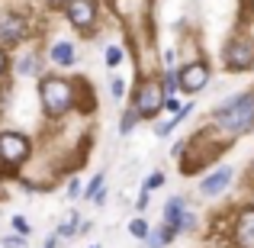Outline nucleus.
I'll list each match as a JSON object with an SVG mask.
<instances>
[{
	"label": "nucleus",
	"mask_w": 254,
	"mask_h": 248,
	"mask_svg": "<svg viewBox=\"0 0 254 248\" xmlns=\"http://www.w3.org/2000/svg\"><path fill=\"white\" fill-rule=\"evenodd\" d=\"M39 103L52 123L64 119L74 110V81L62 75H42L39 78Z\"/></svg>",
	"instance_id": "nucleus-1"
},
{
	"label": "nucleus",
	"mask_w": 254,
	"mask_h": 248,
	"mask_svg": "<svg viewBox=\"0 0 254 248\" xmlns=\"http://www.w3.org/2000/svg\"><path fill=\"white\" fill-rule=\"evenodd\" d=\"M216 126L229 136H242V132L254 129V90L238 93V97H229L216 113H212Z\"/></svg>",
	"instance_id": "nucleus-2"
},
{
	"label": "nucleus",
	"mask_w": 254,
	"mask_h": 248,
	"mask_svg": "<svg viewBox=\"0 0 254 248\" xmlns=\"http://www.w3.org/2000/svg\"><path fill=\"white\" fill-rule=\"evenodd\" d=\"M32 158V139L23 136L16 129H3L0 132V174H19L23 165Z\"/></svg>",
	"instance_id": "nucleus-3"
},
{
	"label": "nucleus",
	"mask_w": 254,
	"mask_h": 248,
	"mask_svg": "<svg viewBox=\"0 0 254 248\" xmlns=\"http://www.w3.org/2000/svg\"><path fill=\"white\" fill-rule=\"evenodd\" d=\"M164 90H161V81L158 78H142L135 87V93H132V106H135V113L142 119H155L158 113L164 110Z\"/></svg>",
	"instance_id": "nucleus-4"
},
{
	"label": "nucleus",
	"mask_w": 254,
	"mask_h": 248,
	"mask_svg": "<svg viewBox=\"0 0 254 248\" xmlns=\"http://www.w3.org/2000/svg\"><path fill=\"white\" fill-rule=\"evenodd\" d=\"M29 39V16L19 10H0V49H16Z\"/></svg>",
	"instance_id": "nucleus-5"
},
{
	"label": "nucleus",
	"mask_w": 254,
	"mask_h": 248,
	"mask_svg": "<svg viewBox=\"0 0 254 248\" xmlns=\"http://www.w3.org/2000/svg\"><path fill=\"white\" fill-rule=\"evenodd\" d=\"M97 0H71L68 6H64V19H68L71 29H77L81 36H90L93 26H97Z\"/></svg>",
	"instance_id": "nucleus-6"
},
{
	"label": "nucleus",
	"mask_w": 254,
	"mask_h": 248,
	"mask_svg": "<svg viewBox=\"0 0 254 248\" xmlns=\"http://www.w3.org/2000/svg\"><path fill=\"white\" fill-rule=\"evenodd\" d=\"M225 65H229L232 71L254 68V39H248V36L229 39V45H225Z\"/></svg>",
	"instance_id": "nucleus-7"
},
{
	"label": "nucleus",
	"mask_w": 254,
	"mask_h": 248,
	"mask_svg": "<svg viewBox=\"0 0 254 248\" xmlns=\"http://www.w3.org/2000/svg\"><path fill=\"white\" fill-rule=\"evenodd\" d=\"M209 75H212V71H209V65H206L203 58H196V62H187L184 68L177 71L180 90H184V93H190V97H193V93H199L206 84H209Z\"/></svg>",
	"instance_id": "nucleus-8"
},
{
	"label": "nucleus",
	"mask_w": 254,
	"mask_h": 248,
	"mask_svg": "<svg viewBox=\"0 0 254 248\" xmlns=\"http://www.w3.org/2000/svg\"><path fill=\"white\" fill-rule=\"evenodd\" d=\"M232 239H235L238 248H254V206H248V210L238 213Z\"/></svg>",
	"instance_id": "nucleus-9"
},
{
	"label": "nucleus",
	"mask_w": 254,
	"mask_h": 248,
	"mask_svg": "<svg viewBox=\"0 0 254 248\" xmlns=\"http://www.w3.org/2000/svg\"><path fill=\"white\" fill-rule=\"evenodd\" d=\"M49 62L55 65V68H74V62H77L74 42H68V39H58V42H52V45H49Z\"/></svg>",
	"instance_id": "nucleus-10"
},
{
	"label": "nucleus",
	"mask_w": 254,
	"mask_h": 248,
	"mask_svg": "<svg viewBox=\"0 0 254 248\" xmlns=\"http://www.w3.org/2000/svg\"><path fill=\"white\" fill-rule=\"evenodd\" d=\"M232 177H235V171L232 167H216V171L209 174V177H203V184H199V193H206V197H216V193H222L225 187L232 184Z\"/></svg>",
	"instance_id": "nucleus-11"
},
{
	"label": "nucleus",
	"mask_w": 254,
	"mask_h": 248,
	"mask_svg": "<svg viewBox=\"0 0 254 248\" xmlns=\"http://www.w3.org/2000/svg\"><path fill=\"white\" fill-rule=\"evenodd\" d=\"M74 110H81V116H90L97 110V97L87 78H74Z\"/></svg>",
	"instance_id": "nucleus-12"
},
{
	"label": "nucleus",
	"mask_w": 254,
	"mask_h": 248,
	"mask_svg": "<svg viewBox=\"0 0 254 248\" xmlns=\"http://www.w3.org/2000/svg\"><path fill=\"white\" fill-rule=\"evenodd\" d=\"M184 213H187V200H184V197H171L168 203H164V226H171L177 236H180V223H184Z\"/></svg>",
	"instance_id": "nucleus-13"
},
{
	"label": "nucleus",
	"mask_w": 254,
	"mask_h": 248,
	"mask_svg": "<svg viewBox=\"0 0 254 248\" xmlns=\"http://www.w3.org/2000/svg\"><path fill=\"white\" fill-rule=\"evenodd\" d=\"M42 55H39V52H26L23 58H19L16 62V75L19 78H42Z\"/></svg>",
	"instance_id": "nucleus-14"
},
{
	"label": "nucleus",
	"mask_w": 254,
	"mask_h": 248,
	"mask_svg": "<svg viewBox=\"0 0 254 248\" xmlns=\"http://www.w3.org/2000/svg\"><path fill=\"white\" fill-rule=\"evenodd\" d=\"M174 239H177V232L171 229V226H158V229H151L148 236H145V248H164L168 242H174Z\"/></svg>",
	"instance_id": "nucleus-15"
},
{
	"label": "nucleus",
	"mask_w": 254,
	"mask_h": 248,
	"mask_svg": "<svg viewBox=\"0 0 254 248\" xmlns=\"http://www.w3.org/2000/svg\"><path fill=\"white\" fill-rule=\"evenodd\" d=\"M190 110H193V106H184V110H180V113H174V116L168 119V123H161V126H158L155 132H158V136H168V132L174 129V126H180V123H184L187 116H190Z\"/></svg>",
	"instance_id": "nucleus-16"
},
{
	"label": "nucleus",
	"mask_w": 254,
	"mask_h": 248,
	"mask_svg": "<svg viewBox=\"0 0 254 248\" xmlns=\"http://www.w3.org/2000/svg\"><path fill=\"white\" fill-rule=\"evenodd\" d=\"M161 90H164V97H174V93L180 90V81H177V71L174 68H168L161 75Z\"/></svg>",
	"instance_id": "nucleus-17"
},
{
	"label": "nucleus",
	"mask_w": 254,
	"mask_h": 248,
	"mask_svg": "<svg viewBox=\"0 0 254 248\" xmlns=\"http://www.w3.org/2000/svg\"><path fill=\"white\" fill-rule=\"evenodd\" d=\"M138 119H142V116L135 113V106H129V110L123 113V119H119V132H123V136H129V132L138 126Z\"/></svg>",
	"instance_id": "nucleus-18"
},
{
	"label": "nucleus",
	"mask_w": 254,
	"mask_h": 248,
	"mask_svg": "<svg viewBox=\"0 0 254 248\" xmlns=\"http://www.w3.org/2000/svg\"><path fill=\"white\" fill-rule=\"evenodd\" d=\"M13 223V232H16V236H23V239H29V232H32V226H29V219L26 216H13L10 219Z\"/></svg>",
	"instance_id": "nucleus-19"
},
{
	"label": "nucleus",
	"mask_w": 254,
	"mask_h": 248,
	"mask_svg": "<svg viewBox=\"0 0 254 248\" xmlns=\"http://www.w3.org/2000/svg\"><path fill=\"white\" fill-rule=\"evenodd\" d=\"M123 62V49L119 45H106V68H119Z\"/></svg>",
	"instance_id": "nucleus-20"
},
{
	"label": "nucleus",
	"mask_w": 254,
	"mask_h": 248,
	"mask_svg": "<svg viewBox=\"0 0 254 248\" xmlns=\"http://www.w3.org/2000/svg\"><path fill=\"white\" fill-rule=\"evenodd\" d=\"M129 232H132L135 239H145L151 229H148V223H145V219H132V223H129Z\"/></svg>",
	"instance_id": "nucleus-21"
},
{
	"label": "nucleus",
	"mask_w": 254,
	"mask_h": 248,
	"mask_svg": "<svg viewBox=\"0 0 254 248\" xmlns=\"http://www.w3.org/2000/svg\"><path fill=\"white\" fill-rule=\"evenodd\" d=\"M110 93H113V100H123V97H126V81H123V78H113Z\"/></svg>",
	"instance_id": "nucleus-22"
},
{
	"label": "nucleus",
	"mask_w": 254,
	"mask_h": 248,
	"mask_svg": "<svg viewBox=\"0 0 254 248\" xmlns=\"http://www.w3.org/2000/svg\"><path fill=\"white\" fill-rule=\"evenodd\" d=\"M161 184H164V174H161V171H155L148 180H145V187H142V190H145V193H151L155 187H161Z\"/></svg>",
	"instance_id": "nucleus-23"
},
{
	"label": "nucleus",
	"mask_w": 254,
	"mask_h": 248,
	"mask_svg": "<svg viewBox=\"0 0 254 248\" xmlns=\"http://www.w3.org/2000/svg\"><path fill=\"white\" fill-rule=\"evenodd\" d=\"M3 248H26V239L23 236H3Z\"/></svg>",
	"instance_id": "nucleus-24"
},
{
	"label": "nucleus",
	"mask_w": 254,
	"mask_h": 248,
	"mask_svg": "<svg viewBox=\"0 0 254 248\" xmlns=\"http://www.w3.org/2000/svg\"><path fill=\"white\" fill-rule=\"evenodd\" d=\"M6 71H10V52H6V49H0V78H3Z\"/></svg>",
	"instance_id": "nucleus-25"
},
{
	"label": "nucleus",
	"mask_w": 254,
	"mask_h": 248,
	"mask_svg": "<svg viewBox=\"0 0 254 248\" xmlns=\"http://www.w3.org/2000/svg\"><path fill=\"white\" fill-rule=\"evenodd\" d=\"M45 6H49V10H64V6L71 3V0H42Z\"/></svg>",
	"instance_id": "nucleus-26"
},
{
	"label": "nucleus",
	"mask_w": 254,
	"mask_h": 248,
	"mask_svg": "<svg viewBox=\"0 0 254 248\" xmlns=\"http://www.w3.org/2000/svg\"><path fill=\"white\" fill-rule=\"evenodd\" d=\"M68 197H71V200H74V197H81V180H77V177L68 184Z\"/></svg>",
	"instance_id": "nucleus-27"
},
{
	"label": "nucleus",
	"mask_w": 254,
	"mask_h": 248,
	"mask_svg": "<svg viewBox=\"0 0 254 248\" xmlns=\"http://www.w3.org/2000/svg\"><path fill=\"white\" fill-rule=\"evenodd\" d=\"M164 110H171V113H180V103H177L174 97H168V100H164Z\"/></svg>",
	"instance_id": "nucleus-28"
},
{
	"label": "nucleus",
	"mask_w": 254,
	"mask_h": 248,
	"mask_svg": "<svg viewBox=\"0 0 254 248\" xmlns=\"http://www.w3.org/2000/svg\"><path fill=\"white\" fill-rule=\"evenodd\" d=\"M148 200H151V193L142 190V197H138V210H145V206H148Z\"/></svg>",
	"instance_id": "nucleus-29"
},
{
	"label": "nucleus",
	"mask_w": 254,
	"mask_h": 248,
	"mask_svg": "<svg viewBox=\"0 0 254 248\" xmlns=\"http://www.w3.org/2000/svg\"><path fill=\"white\" fill-rule=\"evenodd\" d=\"M42 248H58V236H49V239H45V245Z\"/></svg>",
	"instance_id": "nucleus-30"
},
{
	"label": "nucleus",
	"mask_w": 254,
	"mask_h": 248,
	"mask_svg": "<svg viewBox=\"0 0 254 248\" xmlns=\"http://www.w3.org/2000/svg\"><path fill=\"white\" fill-rule=\"evenodd\" d=\"M248 10H251V16H254V0H248Z\"/></svg>",
	"instance_id": "nucleus-31"
},
{
	"label": "nucleus",
	"mask_w": 254,
	"mask_h": 248,
	"mask_svg": "<svg viewBox=\"0 0 254 248\" xmlns=\"http://www.w3.org/2000/svg\"><path fill=\"white\" fill-rule=\"evenodd\" d=\"M90 248H100V245H90Z\"/></svg>",
	"instance_id": "nucleus-32"
}]
</instances>
